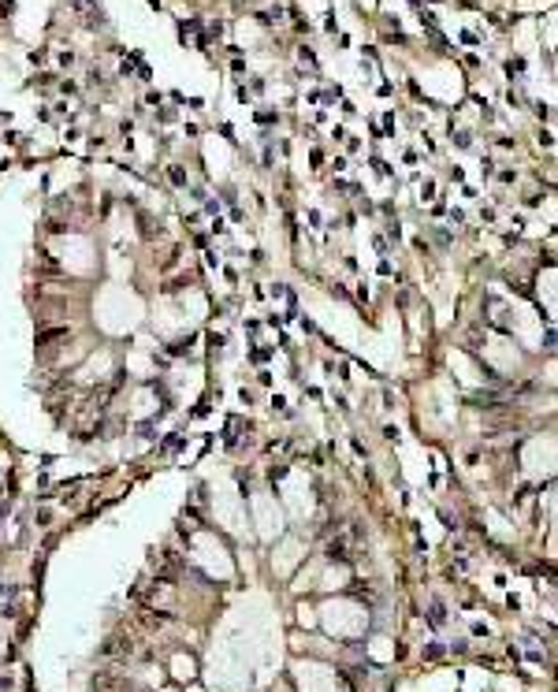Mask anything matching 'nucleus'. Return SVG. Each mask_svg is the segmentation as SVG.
Here are the masks:
<instances>
[{
	"mask_svg": "<svg viewBox=\"0 0 558 692\" xmlns=\"http://www.w3.org/2000/svg\"><path fill=\"white\" fill-rule=\"evenodd\" d=\"M130 651H135L130 636H108L105 644H101V655H108V659H127Z\"/></svg>",
	"mask_w": 558,
	"mask_h": 692,
	"instance_id": "f257e3e1",
	"label": "nucleus"
},
{
	"mask_svg": "<svg viewBox=\"0 0 558 692\" xmlns=\"http://www.w3.org/2000/svg\"><path fill=\"white\" fill-rule=\"evenodd\" d=\"M71 4H75L78 11H86V15H90V19H86V23H93V26H101V23H105V11H101V8H97V4H93V0H71Z\"/></svg>",
	"mask_w": 558,
	"mask_h": 692,
	"instance_id": "f03ea898",
	"label": "nucleus"
},
{
	"mask_svg": "<svg viewBox=\"0 0 558 692\" xmlns=\"http://www.w3.org/2000/svg\"><path fill=\"white\" fill-rule=\"evenodd\" d=\"M347 551H350V547H347V540H342V536L327 543V558H332V562H347V558H350Z\"/></svg>",
	"mask_w": 558,
	"mask_h": 692,
	"instance_id": "7ed1b4c3",
	"label": "nucleus"
},
{
	"mask_svg": "<svg viewBox=\"0 0 558 692\" xmlns=\"http://www.w3.org/2000/svg\"><path fill=\"white\" fill-rule=\"evenodd\" d=\"M68 335V327H53V332H41V342H53V339H63Z\"/></svg>",
	"mask_w": 558,
	"mask_h": 692,
	"instance_id": "20e7f679",
	"label": "nucleus"
},
{
	"mask_svg": "<svg viewBox=\"0 0 558 692\" xmlns=\"http://www.w3.org/2000/svg\"><path fill=\"white\" fill-rule=\"evenodd\" d=\"M447 614H443V603H432V625H443Z\"/></svg>",
	"mask_w": 558,
	"mask_h": 692,
	"instance_id": "39448f33",
	"label": "nucleus"
}]
</instances>
